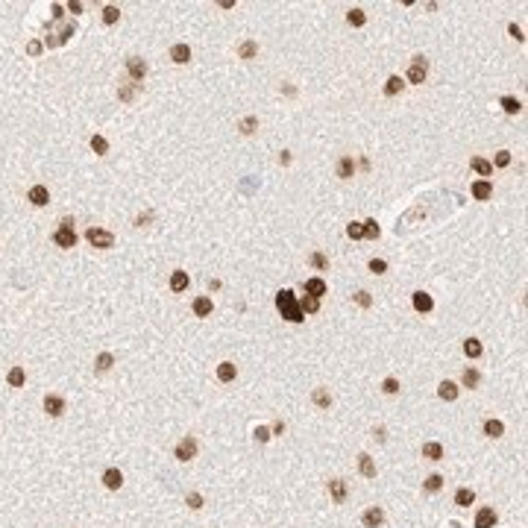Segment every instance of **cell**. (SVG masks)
Returning <instances> with one entry per match:
<instances>
[{
	"instance_id": "obj_25",
	"label": "cell",
	"mask_w": 528,
	"mask_h": 528,
	"mask_svg": "<svg viewBox=\"0 0 528 528\" xmlns=\"http://www.w3.org/2000/svg\"><path fill=\"white\" fill-rule=\"evenodd\" d=\"M422 455L425 458H432V461H440V458H443V446L440 443H422Z\"/></svg>"
},
{
	"instance_id": "obj_15",
	"label": "cell",
	"mask_w": 528,
	"mask_h": 528,
	"mask_svg": "<svg viewBox=\"0 0 528 528\" xmlns=\"http://www.w3.org/2000/svg\"><path fill=\"white\" fill-rule=\"evenodd\" d=\"M47 199H50V194H47L44 185H33V188H30V203H33V206H47Z\"/></svg>"
},
{
	"instance_id": "obj_14",
	"label": "cell",
	"mask_w": 528,
	"mask_h": 528,
	"mask_svg": "<svg viewBox=\"0 0 528 528\" xmlns=\"http://www.w3.org/2000/svg\"><path fill=\"white\" fill-rule=\"evenodd\" d=\"M170 59H173L176 65H185L188 59H191V47L188 44H173L170 47Z\"/></svg>"
},
{
	"instance_id": "obj_52",
	"label": "cell",
	"mask_w": 528,
	"mask_h": 528,
	"mask_svg": "<svg viewBox=\"0 0 528 528\" xmlns=\"http://www.w3.org/2000/svg\"><path fill=\"white\" fill-rule=\"evenodd\" d=\"M50 12H53V21H62V18H65V6H62V3H53Z\"/></svg>"
},
{
	"instance_id": "obj_21",
	"label": "cell",
	"mask_w": 528,
	"mask_h": 528,
	"mask_svg": "<svg viewBox=\"0 0 528 528\" xmlns=\"http://www.w3.org/2000/svg\"><path fill=\"white\" fill-rule=\"evenodd\" d=\"M352 173H355V162H352V156H343L338 162V176L340 179H349Z\"/></svg>"
},
{
	"instance_id": "obj_35",
	"label": "cell",
	"mask_w": 528,
	"mask_h": 528,
	"mask_svg": "<svg viewBox=\"0 0 528 528\" xmlns=\"http://www.w3.org/2000/svg\"><path fill=\"white\" fill-rule=\"evenodd\" d=\"M464 352H467L469 358H479L481 355V340H475V338L464 340Z\"/></svg>"
},
{
	"instance_id": "obj_16",
	"label": "cell",
	"mask_w": 528,
	"mask_h": 528,
	"mask_svg": "<svg viewBox=\"0 0 528 528\" xmlns=\"http://www.w3.org/2000/svg\"><path fill=\"white\" fill-rule=\"evenodd\" d=\"M358 469H361L364 479H375V464L370 455H358Z\"/></svg>"
},
{
	"instance_id": "obj_50",
	"label": "cell",
	"mask_w": 528,
	"mask_h": 528,
	"mask_svg": "<svg viewBox=\"0 0 528 528\" xmlns=\"http://www.w3.org/2000/svg\"><path fill=\"white\" fill-rule=\"evenodd\" d=\"M355 303L364 305V308H370V303H373V299H370V293H367V291H358V293H355Z\"/></svg>"
},
{
	"instance_id": "obj_27",
	"label": "cell",
	"mask_w": 528,
	"mask_h": 528,
	"mask_svg": "<svg viewBox=\"0 0 528 528\" xmlns=\"http://www.w3.org/2000/svg\"><path fill=\"white\" fill-rule=\"evenodd\" d=\"M6 382H9L12 387H21L23 382H27V373H23L21 367H12L9 373H6Z\"/></svg>"
},
{
	"instance_id": "obj_29",
	"label": "cell",
	"mask_w": 528,
	"mask_h": 528,
	"mask_svg": "<svg viewBox=\"0 0 528 528\" xmlns=\"http://www.w3.org/2000/svg\"><path fill=\"white\" fill-rule=\"evenodd\" d=\"M112 364H115V358H112L109 352H100L97 361H94V367H97V373H106V370H112Z\"/></svg>"
},
{
	"instance_id": "obj_55",
	"label": "cell",
	"mask_w": 528,
	"mask_h": 528,
	"mask_svg": "<svg viewBox=\"0 0 528 528\" xmlns=\"http://www.w3.org/2000/svg\"><path fill=\"white\" fill-rule=\"evenodd\" d=\"M270 434H285V422L279 420V422H276V425H273V432H270Z\"/></svg>"
},
{
	"instance_id": "obj_48",
	"label": "cell",
	"mask_w": 528,
	"mask_h": 528,
	"mask_svg": "<svg viewBox=\"0 0 528 528\" xmlns=\"http://www.w3.org/2000/svg\"><path fill=\"white\" fill-rule=\"evenodd\" d=\"M346 235H349V238H364L361 223H349V226H346Z\"/></svg>"
},
{
	"instance_id": "obj_32",
	"label": "cell",
	"mask_w": 528,
	"mask_h": 528,
	"mask_svg": "<svg viewBox=\"0 0 528 528\" xmlns=\"http://www.w3.org/2000/svg\"><path fill=\"white\" fill-rule=\"evenodd\" d=\"M402 85H405V82L399 80V77H390V80L385 82V94L387 97H396V94L402 91Z\"/></svg>"
},
{
	"instance_id": "obj_44",
	"label": "cell",
	"mask_w": 528,
	"mask_h": 528,
	"mask_svg": "<svg viewBox=\"0 0 528 528\" xmlns=\"http://www.w3.org/2000/svg\"><path fill=\"white\" fill-rule=\"evenodd\" d=\"M253 437H256L258 443H267L270 437H273V434H270V429L267 425H256V432H253Z\"/></svg>"
},
{
	"instance_id": "obj_40",
	"label": "cell",
	"mask_w": 528,
	"mask_h": 528,
	"mask_svg": "<svg viewBox=\"0 0 528 528\" xmlns=\"http://www.w3.org/2000/svg\"><path fill=\"white\" fill-rule=\"evenodd\" d=\"M308 261H311L317 270H329V258L323 256V253H311V258H308Z\"/></svg>"
},
{
	"instance_id": "obj_19",
	"label": "cell",
	"mask_w": 528,
	"mask_h": 528,
	"mask_svg": "<svg viewBox=\"0 0 528 528\" xmlns=\"http://www.w3.org/2000/svg\"><path fill=\"white\" fill-rule=\"evenodd\" d=\"M469 167H472L475 173H481V176H490V173H493V164L487 162V159H481V156L469 159Z\"/></svg>"
},
{
	"instance_id": "obj_9",
	"label": "cell",
	"mask_w": 528,
	"mask_h": 528,
	"mask_svg": "<svg viewBox=\"0 0 528 528\" xmlns=\"http://www.w3.org/2000/svg\"><path fill=\"white\" fill-rule=\"evenodd\" d=\"M44 411L50 414V417H59V414L65 411V399L62 396H44Z\"/></svg>"
},
{
	"instance_id": "obj_39",
	"label": "cell",
	"mask_w": 528,
	"mask_h": 528,
	"mask_svg": "<svg viewBox=\"0 0 528 528\" xmlns=\"http://www.w3.org/2000/svg\"><path fill=\"white\" fill-rule=\"evenodd\" d=\"M238 53H241V59H253V56L258 53V44H256V41H244Z\"/></svg>"
},
{
	"instance_id": "obj_53",
	"label": "cell",
	"mask_w": 528,
	"mask_h": 528,
	"mask_svg": "<svg viewBox=\"0 0 528 528\" xmlns=\"http://www.w3.org/2000/svg\"><path fill=\"white\" fill-rule=\"evenodd\" d=\"M27 53H30V56H38V53H41V41H30V44H27Z\"/></svg>"
},
{
	"instance_id": "obj_4",
	"label": "cell",
	"mask_w": 528,
	"mask_h": 528,
	"mask_svg": "<svg viewBox=\"0 0 528 528\" xmlns=\"http://www.w3.org/2000/svg\"><path fill=\"white\" fill-rule=\"evenodd\" d=\"M425 73H429V62H425L422 56H417L414 62H411V68H408V82L420 85V82H425Z\"/></svg>"
},
{
	"instance_id": "obj_18",
	"label": "cell",
	"mask_w": 528,
	"mask_h": 528,
	"mask_svg": "<svg viewBox=\"0 0 528 528\" xmlns=\"http://www.w3.org/2000/svg\"><path fill=\"white\" fill-rule=\"evenodd\" d=\"M299 308H303V314H317L320 311V299L311 296V293H305L303 299H299Z\"/></svg>"
},
{
	"instance_id": "obj_45",
	"label": "cell",
	"mask_w": 528,
	"mask_h": 528,
	"mask_svg": "<svg viewBox=\"0 0 528 528\" xmlns=\"http://www.w3.org/2000/svg\"><path fill=\"white\" fill-rule=\"evenodd\" d=\"M370 270H373L375 276H382V273H387V261H382V258H373V261H370Z\"/></svg>"
},
{
	"instance_id": "obj_46",
	"label": "cell",
	"mask_w": 528,
	"mask_h": 528,
	"mask_svg": "<svg viewBox=\"0 0 528 528\" xmlns=\"http://www.w3.org/2000/svg\"><path fill=\"white\" fill-rule=\"evenodd\" d=\"M73 33H77V27H73V23H65V27H62V33H59V44H65Z\"/></svg>"
},
{
	"instance_id": "obj_8",
	"label": "cell",
	"mask_w": 528,
	"mask_h": 528,
	"mask_svg": "<svg viewBox=\"0 0 528 528\" xmlns=\"http://www.w3.org/2000/svg\"><path fill=\"white\" fill-rule=\"evenodd\" d=\"M496 525V511L493 508H479L475 514V528H493Z\"/></svg>"
},
{
	"instance_id": "obj_11",
	"label": "cell",
	"mask_w": 528,
	"mask_h": 528,
	"mask_svg": "<svg viewBox=\"0 0 528 528\" xmlns=\"http://www.w3.org/2000/svg\"><path fill=\"white\" fill-rule=\"evenodd\" d=\"M103 484L106 487H109V490H117V487H120V484H123V475H120V469H106L103 472Z\"/></svg>"
},
{
	"instance_id": "obj_17",
	"label": "cell",
	"mask_w": 528,
	"mask_h": 528,
	"mask_svg": "<svg viewBox=\"0 0 528 528\" xmlns=\"http://www.w3.org/2000/svg\"><path fill=\"white\" fill-rule=\"evenodd\" d=\"M414 308L422 311V314H425V311H432V308H434L432 296H429V293H422V291H417V293H414Z\"/></svg>"
},
{
	"instance_id": "obj_31",
	"label": "cell",
	"mask_w": 528,
	"mask_h": 528,
	"mask_svg": "<svg viewBox=\"0 0 528 528\" xmlns=\"http://www.w3.org/2000/svg\"><path fill=\"white\" fill-rule=\"evenodd\" d=\"M361 229H364V238H370V241H375V238L382 235V229H379V223H375V220H364Z\"/></svg>"
},
{
	"instance_id": "obj_26",
	"label": "cell",
	"mask_w": 528,
	"mask_h": 528,
	"mask_svg": "<svg viewBox=\"0 0 528 528\" xmlns=\"http://www.w3.org/2000/svg\"><path fill=\"white\" fill-rule=\"evenodd\" d=\"M235 373H238V370H235L232 361H223L220 367H217V379H220V382H232Z\"/></svg>"
},
{
	"instance_id": "obj_13",
	"label": "cell",
	"mask_w": 528,
	"mask_h": 528,
	"mask_svg": "<svg viewBox=\"0 0 528 528\" xmlns=\"http://www.w3.org/2000/svg\"><path fill=\"white\" fill-rule=\"evenodd\" d=\"M437 396L446 399V402H455V399H458V385H455V382H440V387H437Z\"/></svg>"
},
{
	"instance_id": "obj_30",
	"label": "cell",
	"mask_w": 528,
	"mask_h": 528,
	"mask_svg": "<svg viewBox=\"0 0 528 528\" xmlns=\"http://www.w3.org/2000/svg\"><path fill=\"white\" fill-rule=\"evenodd\" d=\"M502 432H505V425L499 420H487V422H484V434H487V437H502Z\"/></svg>"
},
{
	"instance_id": "obj_24",
	"label": "cell",
	"mask_w": 528,
	"mask_h": 528,
	"mask_svg": "<svg viewBox=\"0 0 528 528\" xmlns=\"http://www.w3.org/2000/svg\"><path fill=\"white\" fill-rule=\"evenodd\" d=\"M194 314L197 317H209L211 314V299L209 296H197V299H194Z\"/></svg>"
},
{
	"instance_id": "obj_33",
	"label": "cell",
	"mask_w": 528,
	"mask_h": 528,
	"mask_svg": "<svg viewBox=\"0 0 528 528\" xmlns=\"http://www.w3.org/2000/svg\"><path fill=\"white\" fill-rule=\"evenodd\" d=\"M91 150L97 153V156H106V153H109V141H106L103 135H91Z\"/></svg>"
},
{
	"instance_id": "obj_37",
	"label": "cell",
	"mask_w": 528,
	"mask_h": 528,
	"mask_svg": "<svg viewBox=\"0 0 528 528\" xmlns=\"http://www.w3.org/2000/svg\"><path fill=\"white\" fill-rule=\"evenodd\" d=\"M422 487H425L429 493H437L440 487H443V475H429V479L422 481Z\"/></svg>"
},
{
	"instance_id": "obj_6",
	"label": "cell",
	"mask_w": 528,
	"mask_h": 528,
	"mask_svg": "<svg viewBox=\"0 0 528 528\" xmlns=\"http://www.w3.org/2000/svg\"><path fill=\"white\" fill-rule=\"evenodd\" d=\"M176 458H179V461L197 458V440H194V437H182V440L176 443Z\"/></svg>"
},
{
	"instance_id": "obj_23",
	"label": "cell",
	"mask_w": 528,
	"mask_h": 528,
	"mask_svg": "<svg viewBox=\"0 0 528 528\" xmlns=\"http://www.w3.org/2000/svg\"><path fill=\"white\" fill-rule=\"evenodd\" d=\"M305 293H311V296L320 299V296L326 293V282H323V279H308V282H305Z\"/></svg>"
},
{
	"instance_id": "obj_47",
	"label": "cell",
	"mask_w": 528,
	"mask_h": 528,
	"mask_svg": "<svg viewBox=\"0 0 528 528\" xmlns=\"http://www.w3.org/2000/svg\"><path fill=\"white\" fill-rule=\"evenodd\" d=\"M188 508H191V511H199V508H203V496H199V493H188Z\"/></svg>"
},
{
	"instance_id": "obj_3",
	"label": "cell",
	"mask_w": 528,
	"mask_h": 528,
	"mask_svg": "<svg viewBox=\"0 0 528 528\" xmlns=\"http://www.w3.org/2000/svg\"><path fill=\"white\" fill-rule=\"evenodd\" d=\"M85 241H88L91 246H97V249H109V246H115V235L109 232V229L91 226V229L85 232Z\"/></svg>"
},
{
	"instance_id": "obj_7",
	"label": "cell",
	"mask_w": 528,
	"mask_h": 528,
	"mask_svg": "<svg viewBox=\"0 0 528 528\" xmlns=\"http://www.w3.org/2000/svg\"><path fill=\"white\" fill-rule=\"evenodd\" d=\"M361 522H364V528H379L382 522H385V511L373 505V508H367V511H364Z\"/></svg>"
},
{
	"instance_id": "obj_5",
	"label": "cell",
	"mask_w": 528,
	"mask_h": 528,
	"mask_svg": "<svg viewBox=\"0 0 528 528\" xmlns=\"http://www.w3.org/2000/svg\"><path fill=\"white\" fill-rule=\"evenodd\" d=\"M127 70H129V77L141 85V80L147 77V62H144L141 56H129L127 59Z\"/></svg>"
},
{
	"instance_id": "obj_43",
	"label": "cell",
	"mask_w": 528,
	"mask_h": 528,
	"mask_svg": "<svg viewBox=\"0 0 528 528\" xmlns=\"http://www.w3.org/2000/svg\"><path fill=\"white\" fill-rule=\"evenodd\" d=\"M256 127H258V117H244V120H241V132H244V135H253Z\"/></svg>"
},
{
	"instance_id": "obj_12",
	"label": "cell",
	"mask_w": 528,
	"mask_h": 528,
	"mask_svg": "<svg viewBox=\"0 0 528 528\" xmlns=\"http://www.w3.org/2000/svg\"><path fill=\"white\" fill-rule=\"evenodd\" d=\"M490 194H493V185L487 182V179L472 182V197H475V199H490Z\"/></svg>"
},
{
	"instance_id": "obj_36",
	"label": "cell",
	"mask_w": 528,
	"mask_h": 528,
	"mask_svg": "<svg viewBox=\"0 0 528 528\" xmlns=\"http://www.w3.org/2000/svg\"><path fill=\"white\" fill-rule=\"evenodd\" d=\"M461 382H464V387H479V382H481L479 370H464V375H461Z\"/></svg>"
},
{
	"instance_id": "obj_10",
	"label": "cell",
	"mask_w": 528,
	"mask_h": 528,
	"mask_svg": "<svg viewBox=\"0 0 528 528\" xmlns=\"http://www.w3.org/2000/svg\"><path fill=\"white\" fill-rule=\"evenodd\" d=\"M329 493H332V499H335L338 505H343V502H346V484H343L340 479L329 481Z\"/></svg>"
},
{
	"instance_id": "obj_2",
	"label": "cell",
	"mask_w": 528,
	"mask_h": 528,
	"mask_svg": "<svg viewBox=\"0 0 528 528\" xmlns=\"http://www.w3.org/2000/svg\"><path fill=\"white\" fill-rule=\"evenodd\" d=\"M53 241H56L59 246H65V249L77 246V232H73V220H70V217H62V220H59V229L53 232Z\"/></svg>"
},
{
	"instance_id": "obj_56",
	"label": "cell",
	"mask_w": 528,
	"mask_h": 528,
	"mask_svg": "<svg viewBox=\"0 0 528 528\" xmlns=\"http://www.w3.org/2000/svg\"><path fill=\"white\" fill-rule=\"evenodd\" d=\"M373 434H375V440H382V443H385V440H387V434H385V429H375Z\"/></svg>"
},
{
	"instance_id": "obj_41",
	"label": "cell",
	"mask_w": 528,
	"mask_h": 528,
	"mask_svg": "<svg viewBox=\"0 0 528 528\" xmlns=\"http://www.w3.org/2000/svg\"><path fill=\"white\" fill-rule=\"evenodd\" d=\"M135 88H138V82H132V85H123V88H120V91H117V97H120V100H123V103H129V100H132V97H135Z\"/></svg>"
},
{
	"instance_id": "obj_1",
	"label": "cell",
	"mask_w": 528,
	"mask_h": 528,
	"mask_svg": "<svg viewBox=\"0 0 528 528\" xmlns=\"http://www.w3.org/2000/svg\"><path fill=\"white\" fill-rule=\"evenodd\" d=\"M276 308L282 311V317H285L288 323H303L305 320V314H303V308H299V303H296L293 291H279L276 293Z\"/></svg>"
},
{
	"instance_id": "obj_22",
	"label": "cell",
	"mask_w": 528,
	"mask_h": 528,
	"mask_svg": "<svg viewBox=\"0 0 528 528\" xmlns=\"http://www.w3.org/2000/svg\"><path fill=\"white\" fill-rule=\"evenodd\" d=\"M185 288H188V273L185 270H176L173 276H170V291L179 293V291H185Z\"/></svg>"
},
{
	"instance_id": "obj_49",
	"label": "cell",
	"mask_w": 528,
	"mask_h": 528,
	"mask_svg": "<svg viewBox=\"0 0 528 528\" xmlns=\"http://www.w3.org/2000/svg\"><path fill=\"white\" fill-rule=\"evenodd\" d=\"M382 390H385V393H399V382H396V379H385Z\"/></svg>"
},
{
	"instance_id": "obj_38",
	"label": "cell",
	"mask_w": 528,
	"mask_h": 528,
	"mask_svg": "<svg viewBox=\"0 0 528 528\" xmlns=\"http://www.w3.org/2000/svg\"><path fill=\"white\" fill-rule=\"evenodd\" d=\"M346 21H349L352 27H361V23L367 21V15H364L361 9H349V12H346Z\"/></svg>"
},
{
	"instance_id": "obj_34",
	"label": "cell",
	"mask_w": 528,
	"mask_h": 528,
	"mask_svg": "<svg viewBox=\"0 0 528 528\" xmlns=\"http://www.w3.org/2000/svg\"><path fill=\"white\" fill-rule=\"evenodd\" d=\"M502 109L508 112V115H516V112H522V103L516 100V97H502Z\"/></svg>"
},
{
	"instance_id": "obj_20",
	"label": "cell",
	"mask_w": 528,
	"mask_h": 528,
	"mask_svg": "<svg viewBox=\"0 0 528 528\" xmlns=\"http://www.w3.org/2000/svg\"><path fill=\"white\" fill-rule=\"evenodd\" d=\"M472 502H475V493L469 490V487H461V490L455 493V505H458V508H469Z\"/></svg>"
},
{
	"instance_id": "obj_42",
	"label": "cell",
	"mask_w": 528,
	"mask_h": 528,
	"mask_svg": "<svg viewBox=\"0 0 528 528\" xmlns=\"http://www.w3.org/2000/svg\"><path fill=\"white\" fill-rule=\"evenodd\" d=\"M117 18H120V9H117V6H106L103 9V23H115Z\"/></svg>"
},
{
	"instance_id": "obj_51",
	"label": "cell",
	"mask_w": 528,
	"mask_h": 528,
	"mask_svg": "<svg viewBox=\"0 0 528 528\" xmlns=\"http://www.w3.org/2000/svg\"><path fill=\"white\" fill-rule=\"evenodd\" d=\"M508 164H511V153L502 150L499 156H496V167H508Z\"/></svg>"
},
{
	"instance_id": "obj_28",
	"label": "cell",
	"mask_w": 528,
	"mask_h": 528,
	"mask_svg": "<svg viewBox=\"0 0 528 528\" xmlns=\"http://www.w3.org/2000/svg\"><path fill=\"white\" fill-rule=\"evenodd\" d=\"M311 399H314L317 408H329L332 405V396H329V390H323V387H317L314 393H311Z\"/></svg>"
},
{
	"instance_id": "obj_54",
	"label": "cell",
	"mask_w": 528,
	"mask_h": 528,
	"mask_svg": "<svg viewBox=\"0 0 528 528\" xmlns=\"http://www.w3.org/2000/svg\"><path fill=\"white\" fill-rule=\"evenodd\" d=\"M508 33L514 35L516 41H522V38H525V35H522V30H519V27H516V23H511V27H508Z\"/></svg>"
}]
</instances>
